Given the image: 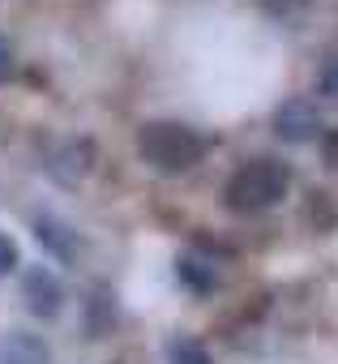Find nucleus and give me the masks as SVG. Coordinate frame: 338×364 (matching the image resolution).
I'll list each match as a JSON object with an SVG mask.
<instances>
[{
  "mask_svg": "<svg viewBox=\"0 0 338 364\" xmlns=\"http://www.w3.org/2000/svg\"><path fill=\"white\" fill-rule=\"evenodd\" d=\"M287 189H291L287 163L261 154V159H249V163H240V167L231 171V180L223 185V202H227L231 210H240V215H257V210L278 206V202L287 198Z\"/></svg>",
  "mask_w": 338,
  "mask_h": 364,
  "instance_id": "nucleus-1",
  "label": "nucleus"
},
{
  "mask_svg": "<svg viewBox=\"0 0 338 364\" xmlns=\"http://www.w3.org/2000/svg\"><path fill=\"white\" fill-rule=\"evenodd\" d=\"M137 150L150 167L176 176V171H189L193 163H202L206 154V137L180 120H150L141 133H137Z\"/></svg>",
  "mask_w": 338,
  "mask_h": 364,
  "instance_id": "nucleus-2",
  "label": "nucleus"
},
{
  "mask_svg": "<svg viewBox=\"0 0 338 364\" xmlns=\"http://www.w3.org/2000/svg\"><path fill=\"white\" fill-rule=\"evenodd\" d=\"M22 300H26V309L35 313V317H56L60 313V304H65V287H60V279L48 270V266H26L22 270Z\"/></svg>",
  "mask_w": 338,
  "mask_h": 364,
  "instance_id": "nucleus-3",
  "label": "nucleus"
},
{
  "mask_svg": "<svg viewBox=\"0 0 338 364\" xmlns=\"http://www.w3.org/2000/svg\"><path fill=\"white\" fill-rule=\"evenodd\" d=\"M274 129H278L283 141H308V137L321 129V116H317V107H312L308 99H291V103L278 107Z\"/></svg>",
  "mask_w": 338,
  "mask_h": 364,
  "instance_id": "nucleus-4",
  "label": "nucleus"
},
{
  "mask_svg": "<svg viewBox=\"0 0 338 364\" xmlns=\"http://www.w3.org/2000/svg\"><path fill=\"white\" fill-rule=\"evenodd\" d=\"M48 343L31 330H9L0 338V364H48Z\"/></svg>",
  "mask_w": 338,
  "mask_h": 364,
  "instance_id": "nucleus-5",
  "label": "nucleus"
},
{
  "mask_svg": "<svg viewBox=\"0 0 338 364\" xmlns=\"http://www.w3.org/2000/svg\"><path fill=\"white\" fill-rule=\"evenodd\" d=\"M39 240H43L60 262H69V257H73V249H77V240L69 236V228H65V223H56V219H39Z\"/></svg>",
  "mask_w": 338,
  "mask_h": 364,
  "instance_id": "nucleus-6",
  "label": "nucleus"
},
{
  "mask_svg": "<svg viewBox=\"0 0 338 364\" xmlns=\"http://www.w3.org/2000/svg\"><path fill=\"white\" fill-rule=\"evenodd\" d=\"M167 364H210V351L193 338H176L167 347Z\"/></svg>",
  "mask_w": 338,
  "mask_h": 364,
  "instance_id": "nucleus-7",
  "label": "nucleus"
},
{
  "mask_svg": "<svg viewBox=\"0 0 338 364\" xmlns=\"http://www.w3.org/2000/svg\"><path fill=\"white\" fill-rule=\"evenodd\" d=\"M317 90L321 95H338V56H325L321 77H317Z\"/></svg>",
  "mask_w": 338,
  "mask_h": 364,
  "instance_id": "nucleus-8",
  "label": "nucleus"
},
{
  "mask_svg": "<svg viewBox=\"0 0 338 364\" xmlns=\"http://www.w3.org/2000/svg\"><path fill=\"white\" fill-rule=\"evenodd\" d=\"M13 270H18V245L0 232V279H9Z\"/></svg>",
  "mask_w": 338,
  "mask_h": 364,
  "instance_id": "nucleus-9",
  "label": "nucleus"
},
{
  "mask_svg": "<svg viewBox=\"0 0 338 364\" xmlns=\"http://www.w3.org/2000/svg\"><path fill=\"white\" fill-rule=\"evenodd\" d=\"M116 364H120V360H116Z\"/></svg>",
  "mask_w": 338,
  "mask_h": 364,
  "instance_id": "nucleus-10",
  "label": "nucleus"
}]
</instances>
